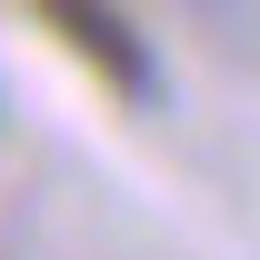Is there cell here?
<instances>
[{
  "instance_id": "6da1fadb",
  "label": "cell",
  "mask_w": 260,
  "mask_h": 260,
  "mask_svg": "<svg viewBox=\"0 0 260 260\" xmlns=\"http://www.w3.org/2000/svg\"><path fill=\"white\" fill-rule=\"evenodd\" d=\"M30 20L60 40L110 100H160V50H150V30L130 20L120 0H30Z\"/></svg>"
}]
</instances>
